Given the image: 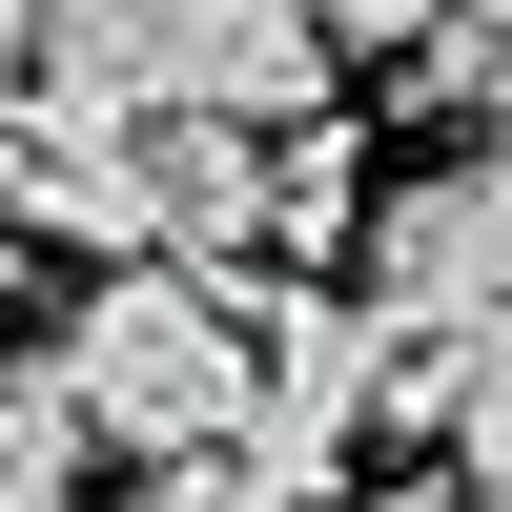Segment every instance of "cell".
Listing matches in <instances>:
<instances>
[{"label": "cell", "instance_id": "1", "mask_svg": "<svg viewBox=\"0 0 512 512\" xmlns=\"http://www.w3.org/2000/svg\"><path fill=\"white\" fill-rule=\"evenodd\" d=\"M41 369H62L82 451H123V472L246 451V308L185 287V267H82V308L41 328Z\"/></svg>", "mask_w": 512, "mask_h": 512}, {"label": "cell", "instance_id": "2", "mask_svg": "<svg viewBox=\"0 0 512 512\" xmlns=\"http://www.w3.org/2000/svg\"><path fill=\"white\" fill-rule=\"evenodd\" d=\"M369 267H349V308L390 328L410 369H451V349H492L512 328V144H451V164H410V185H369Z\"/></svg>", "mask_w": 512, "mask_h": 512}, {"label": "cell", "instance_id": "3", "mask_svg": "<svg viewBox=\"0 0 512 512\" xmlns=\"http://www.w3.org/2000/svg\"><path fill=\"white\" fill-rule=\"evenodd\" d=\"M369 431H410V349L369 308H308V287H287V308L246 328V472H287L328 512V472H349Z\"/></svg>", "mask_w": 512, "mask_h": 512}, {"label": "cell", "instance_id": "4", "mask_svg": "<svg viewBox=\"0 0 512 512\" xmlns=\"http://www.w3.org/2000/svg\"><path fill=\"white\" fill-rule=\"evenodd\" d=\"M205 41H226V0H41L21 103L103 123V144H144V123H205Z\"/></svg>", "mask_w": 512, "mask_h": 512}, {"label": "cell", "instance_id": "5", "mask_svg": "<svg viewBox=\"0 0 512 512\" xmlns=\"http://www.w3.org/2000/svg\"><path fill=\"white\" fill-rule=\"evenodd\" d=\"M410 431L472 472V512H512V328H492V349H451V369H410Z\"/></svg>", "mask_w": 512, "mask_h": 512}, {"label": "cell", "instance_id": "6", "mask_svg": "<svg viewBox=\"0 0 512 512\" xmlns=\"http://www.w3.org/2000/svg\"><path fill=\"white\" fill-rule=\"evenodd\" d=\"M82 472H103V451H82V410H62V369H0V512H82Z\"/></svg>", "mask_w": 512, "mask_h": 512}, {"label": "cell", "instance_id": "7", "mask_svg": "<svg viewBox=\"0 0 512 512\" xmlns=\"http://www.w3.org/2000/svg\"><path fill=\"white\" fill-rule=\"evenodd\" d=\"M123 512H308V492L246 472V451H185V472H123Z\"/></svg>", "mask_w": 512, "mask_h": 512}, {"label": "cell", "instance_id": "8", "mask_svg": "<svg viewBox=\"0 0 512 512\" xmlns=\"http://www.w3.org/2000/svg\"><path fill=\"white\" fill-rule=\"evenodd\" d=\"M451 21V0H308V41H328V62H349V41H431Z\"/></svg>", "mask_w": 512, "mask_h": 512}, {"label": "cell", "instance_id": "9", "mask_svg": "<svg viewBox=\"0 0 512 512\" xmlns=\"http://www.w3.org/2000/svg\"><path fill=\"white\" fill-rule=\"evenodd\" d=\"M21 41H41V0H0V82H21Z\"/></svg>", "mask_w": 512, "mask_h": 512}]
</instances>
